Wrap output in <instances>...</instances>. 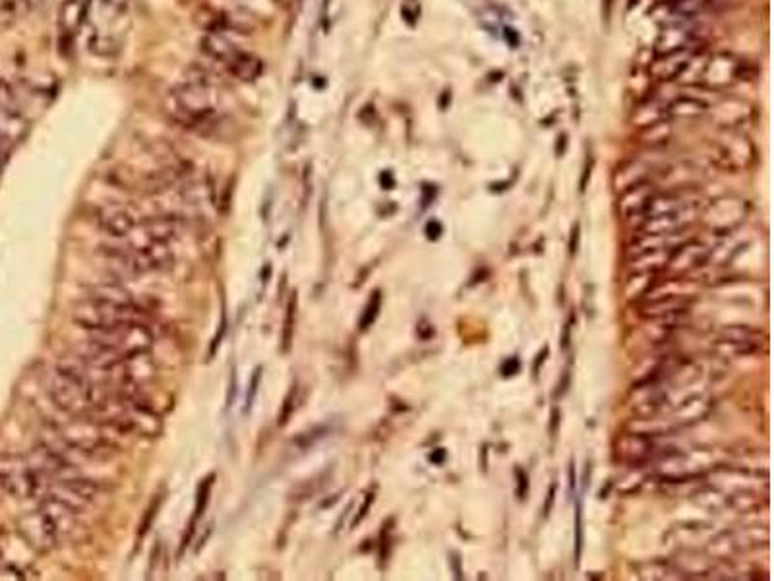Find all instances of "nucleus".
Listing matches in <instances>:
<instances>
[{
    "label": "nucleus",
    "mask_w": 774,
    "mask_h": 581,
    "mask_svg": "<svg viewBox=\"0 0 774 581\" xmlns=\"http://www.w3.org/2000/svg\"><path fill=\"white\" fill-rule=\"evenodd\" d=\"M297 398H299V384H292L283 405H281V411H279V420H277L279 427H285L287 422L290 420L292 413H295V407H297Z\"/></svg>",
    "instance_id": "28"
},
{
    "label": "nucleus",
    "mask_w": 774,
    "mask_h": 581,
    "mask_svg": "<svg viewBox=\"0 0 774 581\" xmlns=\"http://www.w3.org/2000/svg\"><path fill=\"white\" fill-rule=\"evenodd\" d=\"M5 145H3V140H0V167H3V163H5Z\"/></svg>",
    "instance_id": "42"
},
{
    "label": "nucleus",
    "mask_w": 774,
    "mask_h": 581,
    "mask_svg": "<svg viewBox=\"0 0 774 581\" xmlns=\"http://www.w3.org/2000/svg\"><path fill=\"white\" fill-rule=\"evenodd\" d=\"M0 111L8 116H20L22 115V103H20L16 89L5 80H0Z\"/></svg>",
    "instance_id": "25"
},
{
    "label": "nucleus",
    "mask_w": 774,
    "mask_h": 581,
    "mask_svg": "<svg viewBox=\"0 0 774 581\" xmlns=\"http://www.w3.org/2000/svg\"><path fill=\"white\" fill-rule=\"evenodd\" d=\"M747 202L742 198L726 196L713 202L703 214V226L716 235H728L745 221Z\"/></svg>",
    "instance_id": "7"
},
{
    "label": "nucleus",
    "mask_w": 774,
    "mask_h": 581,
    "mask_svg": "<svg viewBox=\"0 0 774 581\" xmlns=\"http://www.w3.org/2000/svg\"><path fill=\"white\" fill-rule=\"evenodd\" d=\"M89 297L99 299V300H106V302H115V305H124V307H134L136 305L134 299H132V295L128 293V290L120 287L118 283H99L96 287H91Z\"/></svg>",
    "instance_id": "21"
},
{
    "label": "nucleus",
    "mask_w": 774,
    "mask_h": 581,
    "mask_svg": "<svg viewBox=\"0 0 774 581\" xmlns=\"http://www.w3.org/2000/svg\"><path fill=\"white\" fill-rule=\"evenodd\" d=\"M713 250L697 241H687L672 250L668 268L676 273H686L696 268H701L703 263L709 262Z\"/></svg>",
    "instance_id": "14"
},
{
    "label": "nucleus",
    "mask_w": 774,
    "mask_h": 581,
    "mask_svg": "<svg viewBox=\"0 0 774 581\" xmlns=\"http://www.w3.org/2000/svg\"><path fill=\"white\" fill-rule=\"evenodd\" d=\"M260 380H262V366H260V368H256V371H253V374H252L250 386H248V395H246V407H244V413H250V409H252V405H253V398H256V392H258V388H260Z\"/></svg>",
    "instance_id": "31"
},
{
    "label": "nucleus",
    "mask_w": 774,
    "mask_h": 581,
    "mask_svg": "<svg viewBox=\"0 0 774 581\" xmlns=\"http://www.w3.org/2000/svg\"><path fill=\"white\" fill-rule=\"evenodd\" d=\"M519 366H521V364H519V359H515V356H513V359H507L502 364V373H503V376H511V374H515L519 371Z\"/></svg>",
    "instance_id": "34"
},
{
    "label": "nucleus",
    "mask_w": 774,
    "mask_h": 581,
    "mask_svg": "<svg viewBox=\"0 0 774 581\" xmlns=\"http://www.w3.org/2000/svg\"><path fill=\"white\" fill-rule=\"evenodd\" d=\"M444 459H446V452H444V450H436V452L430 456V461H434V464H442Z\"/></svg>",
    "instance_id": "39"
},
{
    "label": "nucleus",
    "mask_w": 774,
    "mask_h": 581,
    "mask_svg": "<svg viewBox=\"0 0 774 581\" xmlns=\"http://www.w3.org/2000/svg\"><path fill=\"white\" fill-rule=\"evenodd\" d=\"M616 454L623 464L640 467L657 456V446L647 432H627L618 438Z\"/></svg>",
    "instance_id": "10"
},
{
    "label": "nucleus",
    "mask_w": 774,
    "mask_h": 581,
    "mask_svg": "<svg viewBox=\"0 0 774 581\" xmlns=\"http://www.w3.org/2000/svg\"><path fill=\"white\" fill-rule=\"evenodd\" d=\"M97 221L101 229L115 236V239H124V236H130L138 227L134 214H132L128 208L118 204L101 206L97 211Z\"/></svg>",
    "instance_id": "11"
},
{
    "label": "nucleus",
    "mask_w": 774,
    "mask_h": 581,
    "mask_svg": "<svg viewBox=\"0 0 774 581\" xmlns=\"http://www.w3.org/2000/svg\"><path fill=\"white\" fill-rule=\"evenodd\" d=\"M740 80H743V62L726 55V52H718V55L706 57L697 86H705L706 89H724Z\"/></svg>",
    "instance_id": "8"
},
{
    "label": "nucleus",
    "mask_w": 774,
    "mask_h": 581,
    "mask_svg": "<svg viewBox=\"0 0 774 581\" xmlns=\"http://www.w3.org/2000/svg\"><path fill=\"white\" fill-rule=\"evenodd\" d=\"M697 47L682 49L674 52H666V55H657V60L650 64V74L659 82H670L677 80V76L684 72L686 64L689 62L691 55L696 52Z\"/></svg>",
    "instance_id": "15"
},
{
    "label": "nucleus",
    "mask_w": 774,
    "mask_h": 581,
    "mask_svg": "<svg viewBox=\"0 0 774 581\" xmlns=\"http://www.w3.org/2000/svg\"><path fill=\"white\" fill-rule=\"evenodd\" d=\"M577 246H579V223L576 226V229H573L571 241H569V253L576 254L577 253Z\"/></svg>",
    "instance_id": "37"
},
{
    "label": "nucleus",
    "mask_w": 774,
    "mask_h": 581,
    "mask_svg": "<svg viewBox=\"0 0 774 581\" xmlns=\"http://www.w3.org/2000/svg\"><path fill=\"white\" fill-rule=\"evenodd\" d=\"M213 479H216V475H209V477H206V479L202 481V484H199V488H198V494H196V508H194V513H192V518H190L189 530H186V535H184V540H182V549H180V552H179V554H184L186 547H189V545L192 543V537H194V533H196V525H198V521H199V520H202L204 512H206V508H207V504H209V496H211Z\"/></svg>",
    "instance_id": "18"
},
{
    "label": "nucleus",
    "mask_w": 774,
    "mask_h": 581,
    "mask_svg": "<svg viewBox=\"0 0 774 581\" xmlns=\"http://www.w3.org/2000/svg\"><path fill=\"white\" fill-rule=\"evenodd\" d=\"M554 493H556V486H552V488H550V494H548V502H546V508H544V513H546V516H548V513H550V508H552V502H554Z\"/></svg>",
    "instance_id": "40"
},
{
    "label": "nucleus",
    "mask_w": 774,
    "mask_h": 581,
    "mask_svg": "<svg viewBox=\"0 0 774 581\" xmlns=\"http://www.w3.org/2000/svg\"><path fill=\"white\" fill-rule=\"evenodd\" d=\"M91 0H62L59 8V32L64 43H72L84 30Z\"/></svg>",
    "instance_id": "12"
},
{
    "label": "nucleus",
    "mask_w": 774,
    "mask_h": 581,
    "mask_svg": "<svg viewBox=\"0 0 774 581\" xmlns=\"http://www.w3.org/2000/svg\"><path fill=\"white\" fill-rule=\"evenodd\" d=\"M20 533L25 540H28L30 547H33L39 552L52 550L60 540V533L57 531V527L51 523V520L39 508L22 518Z\"/></svg>",
    "instance_id": "9"
},
{
    "label": "nucleus",
    "mask_w": 774,
    "mask_h": 581,
    "mask_svg": "<svg viewBox=\"0 0 774 581\" xmlns=\"http://www.w3.org/2000/svg\"><path fill=\"white\" fill-rule=\"evenodd\" d=\"M657 194H659V190H657L655 184H650L647 180L645 182H639V184H635V187L623 190V196L620 198V204H618L622 217L625 221H631V219L639 217L640 223H643L645 209H647V206L650 204V200ZM640 223H639V227H640Z\"/></svg>",
    "instance_id": "13"
},
{
    "label": "nucleus",
    "mask_w": 774,
    "mask_h": 581,
    "mask_svg": "<svg viewBox=\"0 0 774 581\" xmlns=\"http://www.w3.org/2000/svg\"><path fill=\"white\" fill-rule=\"evenodd\" d=\"M297 310H299V297L295 290H292L289 302H287V312H285V320H283V332H281V349L283 353H287L290 349L292 343V336H295V324H297Z\"/></svg>",
    "instance_id": "24"
},
{
    "label": "nucleus",
    "mask_w": 774,
    "mask_h": 581,
    "mask_svg": "<svg viewBox=\"0 0 774 581\" xmlns=\"http://www.w3.org/2000/svg\"><path fill=\"white\" fill-rule=\"evenodd\" d=\"M515 475H517V479H519L517 496L523 500V498L527 496V491H529V479H527V473H525L521 467H517V469H515Z\"/></svg>",
    "instance_id": "32"
},
{
    "label": "nucleus",
    "mask_w": 774,
    "mask_h": 581,
    "mask_svg": "<svg viewBox=\"0 0 774 581\" xmlns=\"http://www.w3.org/2000/svg\"><path fill=\"white\" fill-rule=\"evenodd\" d=\"M714 0H674L672 8L679 18H693L709 8Z\"/></svg>",
    "instance_id": "26"
},
{
    "label": "nucleus",
    "mask_w": 774,
    "mask_h": 581,
    "mask_svg": "<svg viewBox=\"0 0 774 581\" xmlns=\"http://www.w3.org/2000/svg\"><path fill=\"white\" fill-rule=\"evenodd\" d=\"M225 327H226V320H225V314H223L221 324H219V332H217L216 339H213V347L209 349V356H213V355L217 353V349H219V346H221V339H223V336H225Z\"/></svg>",
    "instance_id": "33"
},
{
    "label": "nucleus",
    "mask_w": 774,
    "mask_h": 581,
    "mask_svg": "<svg viewBox=\"0 0 774 581\" xmlns=\"http://www.w3.org/2000/svg\"><path fill=\"white\" fill-rule=\"evenodd\" d=\"M372 502H373V493H370V494H366V502L363 504V508H360V512H358V516L355 518V521H353V525H356V523H360L363 521L364 518H366V513H368V510H370V506H372Z\"/></svg>",
    "instance_id": "35"
},
{
    "label": "nucleus",
    "mask_w": 774,
    "mask_h": 581,
    "mask_svg": "<svg viewBox=\"0 0 774 581\" xmlns=\"http://www.w3.org/2000/svg\"><path fill=\"white\" fill-rule=\"evenodd\" d=\"M637 570H639V577L643 579H684L686 577L679 567L662 560L640 564L637 566Z\"/></svg>",
    "instance_id": "22"
},
{
    "label": "nucleus",
    "mask_w": 774,
    "mask_h": 581,
    "mask_svg": "<svg viewBox=\"0 0 774 581\" xmlns=\"http://www.w3.org/2000/svg\"><path fill=\"white\" fill-rule=\"evenodd\" d=\"M72 320L79 327H84L89 334H93V332H105V329L124 326L128 322L143 320V316L136 305L124 307V305H115V302L88 297L86 300L76 302L74 305Z\"/></svg>",
    "instance_id": "4"
},
{
    "label": "nucleus",
    "mask_w": 774,
    "mask_h": 581,
    "mask_svg": "<svg viewBox=\"0 0 774 581\" xmlns=\"http://www.w3.org/2000/svg\"><path fill=\"white\" fill-rule=\"evenodd\" d=\"M666 109H668V118H696L709 111V105L693 96H679L666 105Z\"/></svg>",
    "instance_id": "19"
},
{
    "label": "nucleus",
    "mask_w": 774,
    "mask_h": 581,
    "mask_svg": "<svg viewBox=\"0 0 774 581\" xmlns=\"http://www.w3.org/2000/svg\"><path fill=\"white\" fill-rule=\"evenodd\" d=\"M99 386H86L82 382H76L69 376L60 374L52 368L47 392L51 401L55 403L62 413L70 417H88L91 411L93 395Z\"/></svg>",
    "instance_id": "5"
},
{
    "label": "nucleus",
    "mask_w": 774,
    "mask_h": 581,
    "mask_svg": "<svg viewBox=\"0 0 774 581\" xmlns=\"http://www.w3.org/2000/svg\"><path fill=\"white\" fill-rule=\"evenodd\" d=\"M706 413H709V403H706L703 398H691L677 409L674 415L676 419H670V420H677L679 425H689V422L699 420V417H705Z\"/></svg>",
    "instance_id": "23"
},
{
    "label": "nucleus",
    "mask_w": 774,
    "mask_h": 581,
    "mask_svg": "<svg viewBox=\"0 0 774 581\" xmlns=\"http://www.w3.org/2000/svg\"><path fill=\"white\" fill-rule=\"evenodd\" d=\"M668 121V109H666V103L649 99L647 103L640 105V107L633 113V123L640 128H649L652 124H659Z\"/></svg>",
    "instance_id": "20"
},
{
    "label": "nucleus",
    "mask_w": 774,
    "mask_h": 581,
    "mask_svg": "<svg viewBox=\"0 0 774 581\" xmlns=\"http://www.w3.org/2000/svg\"><path fill=\"white\" fill-rule=\"evenodd\" d=\"M324 432H326V429H324V427H322V429L318 427V429H314V430H310V432H302V436H299V438L292 440V444H295L300 452H302V450H309V447H310L318 438H322Z\"/></svg>",
    "instance_id": "30"
},
{
    "label": "nucleus",
    "mask_w": 774,
    "mask_h": 581,
    "mask_svg": "<svg viewBox=\"0 0 774 581\" xmlns=\"http://www.w3.org/2000/svg\"><path fill=\"white\" fill-rule=\"evenodd\" d=\"M693 43H696V35H693V32L686 28V25H682V22H677L660 33L655 49L657 55H666V52L691 49Z\"/></svg>",
    "instance_id": "17"
},
{
    "label": "nucleus",
    "mask_w": 774,
    "mask_h": 581,
    "mask_svg": "<svg viewBox=\"0 0 774 581\" xmlns=\"http://www.w3.org/2000/svg\"><path fill=\"white\" fill-rule=\"evenodd\" d=\"M142 231L145 243H159L169 244L172 239H177L182 231V219L179 216H159L142 223Z\"/></svg>",
    "instance_id": "16"
},
{
    "label": "nucleus",
    "mask_w": 774,
    "mask_h": 581,
    "mask_svg": "<svg viewBox=\"0 0 774 581\" xmlns=\"http://www.w3.org/2000/svg\"><path fill=\"white\" fill-rule=\"evenodd\" d=\"M219 91L206 78H189L169 89L163 99V111L170 121L192 132L219 126Z\"/></svg>",
    "instance_id": "1"
},
{
    "label": "nucleus",
    "mask_w": 774,
    "mask_h": 581,
    "mask_svg": "<svg viewBox=\"0 0 774 581\" xmlns=\"http://www.w3.org/2000/svg\"><path fill=\"white\" fill-rule=\"evenodd\" d=\"M64 438L78 447L84 457H106L115 452V446L109 438H105L101 429L91 420H74L72 425L60 430Z\"/></svg>",
    "instance_id": "6"
},
{
    "label": "nucleus",
    "mask_w": 774,
    "mask_h": 581,
    "mask_svg": "<svg viewBox=\"0 0 774 581\" xmlns=\"http://www.w3.org/2000/svg\"><path fill=\"white\" fill-rule=\"evenodd\" d=\"M567 346H569V324L566 326V332H564V349H567Z\"/></svg>",
    "instance_id": "41"
},
{
    "label": "nucleus",
    "mask_w": 774,
    "mask_h": 581,
    "mask_svg": "<svg viewBox=\"0 0 774 581\" xmlns=\"http://www.w3.org/2000/svg\"><path fill=\"white\" fill-rule=\"evenodd\" d=\"M581 545H583V525H581V508L577 510V560L581 557Z\"/></svg>",
    "instance_id": "38"
},
{
    "label": "nucleus",
    "mask_w": 774,
    "mask_h": 581,
    "mask_svg": "<svg viewBox=\"0 0 774 581\" xmlns=\"http://www.w3.org/2000/svg\"><path fill=\"white\" fill-rule=\"evenodd\" d=\"M380 309H382V293H380V290H373L372 297H370V300H368V305H366V309H364L363 318H360V329H363V332H366V329H368L373 322H376L378 314H380Z\"/></svg>",
    "instance_id": "27"
},
{
    "label": "nucleus",
    "mask_w": 774,
    "mask_h": 581,
    "mask_svg": "<svg viewBox=\"0 0 774 581\" xmlns=\"http://www.w3.org/2000/svg\"><path fill=\"white\" fill-rule=\"evenodd\" d=\"M204 55L219 64L240 82H253L263 74V62L253 52L240 47L229 32H206L199 43Z\"/></svg>",
    "instance_id": "3"
},
{
    "label": "nucleus",
    "mask_w": 774,
    "mask_h": 581,
    "mask_svg": "<svg viewBox=\"0 0 774 581\" xmlns=\"http://www.w3.org/2000/svg\"><path fill=\"white\" fill-rule=\"evenodd\" d=\"M161 502H163V496H161V494H157V496L153 498L152 504H150V508L145 510L143 518H142V521H140V531H138V537H140V539H143V537H145V533H148V531L152 530L153 520L157 518L159 508H161Z\"/></svg>",
    "instance_id": "29"
},
{
    "label": "nucleus",
    "mask_w": 774,
    "mask_h": 581,
    "mask_svg": "<svg viewBox=\"0 0 774 581\" xmlns=\"http://www.w3.org/2000/svg\"><path fill=\"white\" fill-rule=\"evenodd\" d=\"M426 235H428L430 241L439 239V235H442V226H439L438 221H430L428 226H426Z\"/></svg>",
    "instance_id": "36"
},
{
    "label": "nucleus",
    "mask_w": 774,
    "mask_h": 581,
    "mask_svg": "<svg viewBox=\"0 0 774 581\" xmlns=\"http://www.w3.org/2000/svg\"><path fill=\"white\" fill-rule=\"evenodd\" d=\"M132 0H91L86 25L89 49L97 57L113 59L123 51L130 25Z\"/></svg>",
    "instance_id": "2"
}]
</instances>
